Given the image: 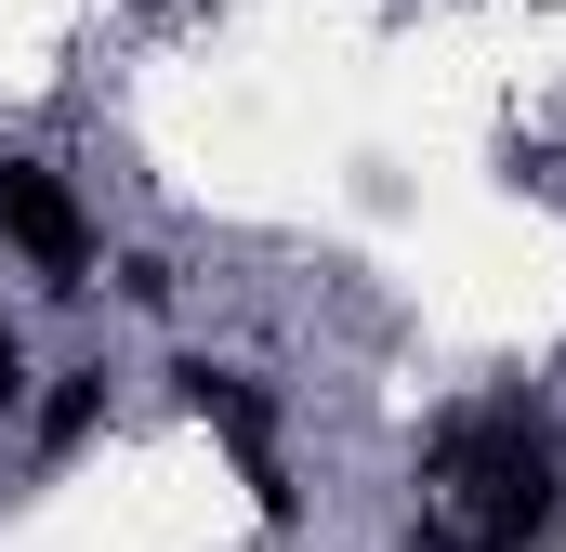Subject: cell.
<instances>
[{
    "mask_svg": "<svg viewBox=\"0 0 566 552\" xmlns=\"http://www.w3.org/2000/svg\"><path fill=\"white\" fill-rule=\"evenodd\" d=\"M422 474L434 500L461 513L474 552H541L566 527V421L541 395H474L422 434Z\"/></svg>",
    "mask_w": 566,
    "mask_h": 552,
    "instance_id": "obj_1",
    "label": "cell"
},
{
    "mask_svg": "<svg viewBox=\"0 0 566 552\" xmlns=\"http://www.w3.org/2000/svg\"><path fill=\"white\" fill-rule=\"evenodd\" d=\"M0 251L27 264V289L40 302H80L93 276H106V224H93V198L53 171V158H0Z\"/></svg>",
    "mask_w": 566,
    "mask_h": 552,
    "instance_id": "obj_2",
    "label": "cell"
},
{
    "mask_svg": "<svg viewBox=\"0 0 566 552\" xmlns=\"http://www.w3.org/2000/svg\"><path fill=\"white\" fill-rule=\"evenodd\" d=\"M171 395H185V408L238 447L251 500L290 527V513H303V487H290V460H277V421H290V408H277V382H264V369H238V355H171Z\"/></svg>",
    "mask_w": 566,
    "mask_h": 552,
    "instance_id": "obj_3",
    "label": "cell"
},
{
    "mask_svg": "<svg viewBox=\"0 0 566 552\" xmlns=\"http://www.w3.org/2000/svg\"><path fill=\"white\" fill-rule=\"evenodd\" d=\"M106 408H119V369H106V355H66V369L27 395V460H80V447L106 434Z\"/></svg>",
    "mask_w": 566,
    "mask_h": 552,
    "instance_id": "obj_4",
    "label": "cell"
},
{
    "mask_svg": "<svg viewBox=\"0 0 566 552\" xmlns=\"http://www.w3.org/2000/svg\"><path fill=\"white\" fill-rule=\"evenodd\" d=\"M106 289H119V316H171L185 302V264L158 237H133V251H106Z\"/></svg>",
    "mask_w": 566,
    "mask_h": 552,
    "instance_id": "obj_5",
    "label": "cell"
},
{
    "mask_svg": "<svg viewBox=\"0 0 566 552\" xmlns=\"http://www.w3.org/2000/svg\"><path fill=\"white\" fill-rule=\"evenodd\" d=\"M40 395V355H27V316H0V421H27Z\"/></svg>",
    "mask_w": 566,
    "mask_h": 552,
    "instance_id": "obj_6",
    "label": "cell"
}]
</instances>
